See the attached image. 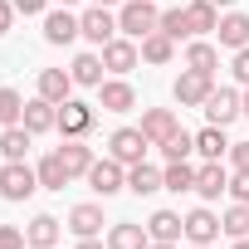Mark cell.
<instances>
[{
  "mask_svg": "<svg viewBox=\"0 0 249 249\" xmlns=\"http://www.w3.org/2000/svg\"><path fill=\"white\" fill-rule=\"evenodd\" d=\"M93 5H107V10H112V5H117V0H93Z\"/></svg>",
  "mask_w": 249,
  "mask_h": 249,
  "instance_id": "cell-46",
  "label": "cell"
},
{
  "mask_svg": "<svg viewBox=\"0 0 249 249\" xmlns=\"http://www.w3.org/2000/svg\"><path fill=\"white\" fill-rule=\"evenodd\" d=\"M127 191H132V196H157V191H161V171L147 166V161L127 166Z\"/></svg>",
  "mask_w": 249,
  "mask_h": 249,
  "instance_id": "cell-29",
  "label": "cell"
},
{
  "mask_svg": "<svg viewBox=\"0 0 249 249\" xmlns=\"http://www.w3.org/2000/svg\"><path fill=\"white\" fill-rule=\"evenodd\" d=\"M98 54H103V69H107V73H117V78H122V73H132V69L142 64V44H137V39H127V35L107 39Z\"/></svg>",
  "mask_w": 249,
  "mask_h": 249,
  "instance_id": "cell-3",
  "label": "cell"
},
{
  "mask_svg": "<svg viewBox=\"0 0 249 249\" xmlns=\"http://www.w3.org/2000/svg\"><path fill=\"white\" fill-rule=\"evenodd\" d=\"M225 234V225H220V215L210 210V205H196L191 215H186V239L191 244H215Z\"/></svg>",
  "mask_w": 249,
  "mask_h": 249,
  "instance_id": "cell-11",
  "label": "cell"
},
{
  "mask_svg": "<svg viewBox=\"0 0 249 249\" xmlns=\"http://www.w3.org/2000/svg\"><path fill=\"white\" fill-rule=\"evenodd\" d=\"M161 35H171V39H191V25H186V5H176V10H161Z\"/></svg>",
  "mask_w": 249,
  "mask_h": 249,
  "instance_id": "cell-35",
  "label": "cell"
},
{
  "mask_svg": "<svg viewBox=\"0 0 249 249\" xmlns=\"http://www.w3.org/2000/svg\"><path fill=\"white\" fill-rule=\"evenodd\" d=\"M210 5H215V10H234V0H210Z\"/></svg>",
  "mask_w": 249,
  "mask_h": 249,
  "instance_id": "cell-43",
  "label": "cell"
},
{
  "mask_svg": "<svg viewBox=\"0 0 249 249\" xmlns=\"http://www.w3.org/2000/svg\"><path fill=\"white\" fill-rule=\"evenodd\" d=\"M161 191H196V166L191 161H166V171H161Z\"/></svg>",
  "mask_w": 249,
  "mask_h": 249,
  "instance_id": "cell-31",
  "label": "cell"
},
{
  "mask_svg": "<svg viewBox=\"0 0 249 249\" xmlns=\"http://www.w3.org/2000/svg\"><path fill=\"white\" fill-rule=\"evenodd\" d=\"M15 0H0V35H10V25H15Z\"/></svg>",
  "mask_w": 249,
  "mask_h": 249,
  "instance_id": "cell-40",
  "label": "cell"
},
{
  "mask_svg": "<svg viewBox=\"0 0 249 249\" xmlns=\"http://www.w3.org/2000/svg\"><path fill=\"white\" fill-rule=\"evenodd\" d=\"M39 191V171L35 166H25V161H5V166H0V196H5V200H30Z\"/></svg>",
  "mask_w": 249,
  "mask_h": 249,
  "instance_id": "cell-2",
  "label": "cell"
},
{
  "mask_svg": "<svg viewBox=\"0 0 249 249\" xmlns=\"http://www.w3.org/2000/svg\"><path fill=\"white\" fill-rule=\"evenodd\" d=\"M147 249H176V244H161V239H152V244H147Z\"/></svg>",
  "mask_w": 249,
  "mask_h": 249,
  "instance_id": "cell-44",
  "label": "cell"
},
{
  "mask_svg": "<svg viewBox=\"0 0 249 249\" xmlns=\"http://www.w3.org/2000/svg\"><path fill=\"white\" fill-rule=\"evenodd\" d=\"M30 239H25V230H15V225H0V249H25Z\"/></svg>",
  "mask_w": 249,
  "mask_h": 249,
  "instance_id": "cell-36",
  "label": "cell"
},
{
  "mask_svg": "<svg viewBox=\"0 0 249 249\" xmlns=\"http://www.w3.org/2000/svg\"><path fill=\"white\" fill-rule=\"evenodd\" d=\"M230 166L234 171H249V142H230Z\"/></svg>",
  "mask_w": 249,
  "mask_h": 249,
  "instance_id": "cell-38",
  "label": "cell"
},
{
  "mask_svg": "<svg viewBox=\"0 0 249 249\" xmlns=\"http://www.w3.org/2000/svg\"><path fill=\"white\" fill-rule=\"evenodd\" d=\"M73 73L69 69H39V98H49V103H69L73 98Z\"/></svg>",
  "mask_w": 249,
  "mask_h": 249,
  "instance_id": "cell-16",
  "label": "cell"
},
{
  "mask_svg": "<svg viewBox=\"0 0 249 249\" xmlns=\"http://www.w3.org/2000/svg\"><path fill=\"white\" fill-rule=\"evenodd\" d=\"M205 117L215 122V127H230L234 117H244V93L239 88H215L205 98Z\"/></svg>",
  "mask_w": 249,
  "mask_h": 249,
  "instance_id": "cell-7",
  "label": "cell"
},
{
  "mask_svg": "<svg viewBox=\"0 0 249 249\" xmlns=\"http://www.w3.org/2000/svg\"><path fill=\"white\" fill-rule=\"evenodd\" d=\"M244 117H249V88H244Z\"/></svg>",
  "mask_w": 249,
  "mask_h": 249,
  "instance_id": "cell-47",
  "label": "cell"
},
{
  "mask_svg": "<svg viewBox=\"0 0 249 249\" xmlns=\"http://www.w3.org/2000/svg\"><path fill=\"white\" fill-rule=\"evenodd\" d=\"M191 249H215V244H191Z\"/></svg>",
  "mask_w": 249,
  "mask_h": 249,
  "instance_id": "cell-49",
  "label": "cell"
},
{
  "mask_svg": "<svg viewBox=\"0 0 249 249\" xmlns=\"http://www.w3.org/2000/svg\"><path fill=\"white\" fill-rule=\"evenodd\" d=\"M220 225H225L230 239H244V234H249V200H234V205L220 215Z\"/></svg>",
  "mask_w": 249,
  "mask_h": 249,
  "instance_id": "cell-32",
  "label": "cell"
},
{
  "mask_svg": "<svg viewBox=\"0 0 249 249\" xmlns=\"http://www.w3.org/2000/svg\"><path fill=\"white\" fill-rule=\"evenodd\" d=\"M147 234L161 239V244H176V239L186 234V215H176V210H157V215L147 220Z\"/></svg>",
  "mask_w": 249,
  "mask_h": 249,
  "instance_id": "cell-21",
  "label": "cell"
},
{
  "mask_svg": "<svg viewBox=\"0 0 249 249\" xmlns=\"http://www.w3.org/2000/svg\"><path fill=\"white\" fill-rule=\"evenodd\" d=\"M215 39H220L225 49H244V44H249V15H244V10H225L220 25H215Z\"/></svg>",
  "mask_w": 249,
  "mask_h": 249,
  "instance_id": "cell-15",
  "label": "cell"
},
{
  "mask_svg": "<svg viewBox=\"0 0 249 249\" xmlns=\"http://www.w3.org/2000/svg\"><path fill=\"white\" fill-rule=\"evenodd\" d=\"M176 127H181V122H176V112H171V107H147V112H142V132H147V142H152V147H161Z\"/></svg>",
  "mask_w": 249,
  "mask_h": 249,
  "instance_id": "cell-17",
  "label": "cell"
},
{
  "mask_svg": "<svg viewBox=\"0 0 249 249\" xmlns=\"http://www.w3.org/2000/svg\"><path fill=\"white\" fill-rule=\"evenodd\" d=\"M20 117H25V98L15 88H0V127H15Z\"/></svg>",
  "mask_w": 249,
  "mask_h": 249,
  "instance_id": "cell-34",
  "label": "cell"
},
{
  "mask_svg": "<svg viewBox=\"0 0 249 249\" xmlns=\"http://www.w3.org/2000/svg\"><path fill=\"white\" fill-rule=\"evenodd\" d=\"M210 93H215V73H196V69H186V73L171 83V98H176L181 107H205Z\"/></svg>",
  "mask_w": 249,
  "mask_h": 249,
  "instance_id": "cell-6",
  "label": "cell"
},
{
  "mask_svg": "<svg viewBox=\"0 0 249 249\" xmlns=\"http://www.w3.org/2000/svg\"><path fill=\"white\" fill-rule=\"evenodd\" d=\"M117 30L127 35V39H147V35H157L161 30V10H157V0H127V5L117 10Z\"/></svg>",
  "mask_w": 249,
  "mask_h": 249,
  "instance_id": "cell-1",
  "label": "cell"
},
{
  "mask_svg": "<svg viewBox=\"0 0 249 249\" xmlns=\"http://www.w3.org/2000/svg\"><path fill=\"white\" fill-rule=\"evenodd\" d=\"M230 196L234 200H249V171H234L230 176Z\"/></svg>",
  "mask_w": 249,
  "mask_h": 249,
  "instance_id": "cell-39",
  "label": "cell"
},
{
  "mask_svg": "<svg viewBox=\"0 0 249 249\" xmlns=\"http://www.w3.org/2000/svg\"><path fill=\"white\" fill-rule=\"evenodd\" d=\"M142 59H147V64H157V69H161V64H171V59H176V39H171V35H161V30H157V35H147V39H142Z\"/></svg>",
  "mask_w": 249,
  "mask_h": 249,
  "instance_id": "cell-30",
  "label": "cell"
},
{
  "mask_svg": "<svg viewBox=\"0 0 249 249\" xmlns=\"http://www.w3.org/2000/svg\"><path fill=\"white\" fill-rule=\"evenodd\" d=\"M78 25H83V39H93L98 49L107 44V39H117L122 30H117V15L107 10V5H93V10H83L78 15Z\"/></svg>",
  "mask_w": 249,
  "mask_h": 249,
  "instance_id": "cell-8",
  "label": "cell"
},
{
  "mask_svg": "<svg viewBox=\"0 0 249 249\" xmlns=\"http://www.w3.org/2000/svg\"><path fill=\"white\" fill-rule=\"evenodd\" d=\"M234 249H249V234H244V239H234Z\"/></svg>",
  "mask_w": 249,
  "mask_h": 249,
  "instance_id": "cell-45",
  "label": "cell"
},
{
  "mask_svg": "<svg viewBox=\"0 0 249 249\" xmlns=\"http://www.w3.org/2000/svg\"><path fill=\"white\" fill-rule=\"evenodd\" d=\"M83 181L107 200V196H117V191H127V166H122L117 157H103V161H93V166H88V176H83Z\"/></svg>",
  "mask_w": 249,
  "mask_h": 249,
  "instance_id": "cell-5",
  "label": "cell"
},
{
  "mask_svg": "<svg viewBox=\"0 0 249 249\" xmlns=\"http://www.w3.org/2000/svg\"><path fill=\"white\" fill-rule=\"evenodd\" d=\"M98 107L103 112H132L137 107V88L127 78H103L98 83Z\"/></svg>",
  "mask_w": 249,
  "mask_h": 249,
  "instance_id": "cell-10",
  "label": "cell"
},
{
  "mask_svg": "<svg viewBox=\"0 0 249 249\" xmlns=\"http://www.w3.org/2000/svg\"><path fill=\"white\" fill-rule=\"evenodd\" d=\"M186 69H196V73H215V69H220V49H215L210 39H191V44H186Z\"/></svg>",
  "mask_w": 249,
  "mask_h": 249,
  "instance_id": "cell-26",
  "label": "cell"
},
{
  "mask_svg": "<svg viewBox=\"0 0 249 249\" xmlns=\"http://www.w3.org/2000/svg\"><path fill=\"white\" fill-rule=\"evenodd\" d=\"M191 152H196V137H191L186 127H176V132L161 142V157H166V161H186Z\"/></svg>",
  "mask_w": 249,
  "mask_h": 249,
  "instance_id": "cell-33",
  "label": "cell"
},
{
  "mask_svg": "<svg viewBox=\"0 0 249 249\" xmlns=\"http://www.w3.org/2000/svg\"><path fill=\"white\" fill-rule=\"evenodd\" d=\"M30 142H35V132L30 127H0V157L5 161H25V152H30Z\"/></svg>",
  "mask_w": 249,
  "mask_h": 249,
  "instance_id": "cell-25",
  "label": "cell"
},
{
  "mask_svg": "<svg viewBox=\"0 0 249 249\" xmlns=\"http://www.w3.org/2000/svg\"><path fill=\"white\" fill-rule=\"evenodd\" d=\"M20 127H30L35 137H39V132H59V103H49V98H30V103H25V117H20Z\"/></svg>",
  "mask_w": 249,
  "mask_h": 249,
  "instance_id": "cell-13",
  "label": "cell"
},
{
  "mask_svg": "<svg viewBox=\"0 0 249 249\" xmlns=\"http://www.w3.org/2000/svg\"><path fill=\"white\" fill-rule=\"evenodd\" d=\"M220 191H230V171L220 161H200L196 166V196L200 200H220Z\"/></svg>",
  "mask_w": 249,
  "mask_h": 249,
  "instance_id": "cell-14",
  "label": "cell"
},
{
  "mask_svg": "<svg viewBox=\"0 0 249 249\" xmlns=\"http://www.w3.org/2000/svg\"><path fill=\"white\" fill-rule=\"evenodd\" d=\"M59 157H64V166H69V176H73V181H78V176H88V166L98 161V157H93V147H88L83 137H64Z\"/></svg>",
  "mask_w": 249,
  "mask_h": 249,
  "instance_id": "cell-18",
  "label": "cell"
},
{
  "mask_svg": "<svg viewBox=\"0 0 249 249\" xmlns=\"http://www.w3.org/2000/svg\"><path fill=\"white\" fill-rule=\"evenodd\" d=\"M78 35H83V25H78V15H73L69 5H59V10H49V15H44V44H54V49H59V44H73Z\"/></svg>",
  "mask_w": 249,
  "mask_h": 249,
  "instance_id": "cell-9",
  "label": "cell"
},
{
  "mask_svg": "<svg viewBox=\"0 0 249 249\" xmlns=\"http://www.w3.org/2000/svg\"><path fill=\"white\" fill-rule=\"evenodd\" d=\"M78 249H107L103 239H78Z\"/></svg>",
  "mask_w": 249,
  "mask_h": 249,
  "instance_id": "cell-42",
  "label": "cell"
},
{
  "mask_svg": "<svg viewBox=\"0 0 249 249\" xmlns=\"http://www.w3.org/2000/svg\"><path fill=\"white\" fill-rule=\"evenodd\" d=\"M69 230H73L78 239H98V230H103V205H93V200L73 205V210H69Z\"/></svg>",
  "mask_w": 249,
  "mask_h": 249,
  "instance_id": "cell-19",
  "label": "cell"
},
{
  "mask_svg": "<svg viewBox=\"0 0 249 249\" xmlns=\"http://www.w3.org/2000/svg\"><path fill=\"white\" fill-rule=\"evenodd\" d=\"M147 244H152L147 225H132V220H117V225L107 230V249H147Z\"/></svg>",
  "mask_w": 249,
  "mask_h": 249,
  "instance_id": "cell-20",
  "label": "cell"
},
{
  "mask_svg": "<svg viewBox=\"0 0 249 249\" xmlns=\"http://www.w3.org/2000/svg\"><path fill=\"white\" fill-rule=\"evenodd\" d=\"M230 69H234V83H244V88H249V44H244V49H234V64H230Z\"/></svg>",
  "mask_w": 249,
  "mask_h": 249,
  "instance_id": "cell-37",
  "label": "cell"
},
{
  "mask_svg": "<svg viewBox=\"0 0 249 249\" xmlns=\"http://www.w3.org/2000/svg\"><path fill=\"white\" fill-rule=\"evenodd\" d=\"M186 25H191V39H200V35H215V25H220V10L210 5V0H191V5H186Z\"/></svg>",
  "mask_w": 249,
  "mask_h": 249,
  "instance_id": "cell-22",
  "label": "cell"
},
{
  "mask_svg": "<svg viewBox=\"0 0 249 249\" xmlns=\"http://www.w3.org/2000/svg\"><path fill=\"white\" fill-rule=\"evenodd\" d=\"M54 5H78V0H54Z\"/></svg>",
  "mask_w": 249,
  "mask_h": 249,
  "instance_id": "cell-48",
  "label": "cell"
},
{
  "mask_svg": "<svg viewBox=\"0 0 249 249\" xmlns=\"http://www.w3.org/2000/svg\"><path fill=\"white\" fill-rule=\"evenodd\" d=\"M35 171H39V191H64V186L73 181L59 152H49V157H39V166H35Z\"/></svg>",
  "mask_w": 249,
  "mask_h": 249,
  "instance_id": "cell-24",
  "label": "cell"
},
{
  "mask_svg": "<svg viewBox=\"0 0 249 249\" xmlns=\"http://www.w3.org/2000/svg\"><path fill=\"white\" fill-rule=\"evenodd\" d=\"M69 73H73V83H78V88H98L107 69H103V54H78Z\"/></svg>",
  "mask_w": 249,
  "mask_h": 249,
  "instance_id": "cell-28",
  "label": "cell"
},
{
  "mask_svg": "<svg viewBox=\"0 0 249 249\" xmlns=\"http://www.w3.org/2000/svg\"><path fill=\"white\" fill-rule=\"evenodd\" d=\"M196 152H200V161H220V157L230 152V137H225V127L205 122V127L196 132Z\"/></svg>",
  "mask_w": 249,
  "mask_h": 249,
  "instance_id": "cell-23",
  "label": "cell"
},
{
  "mask_svg": "<svg viewBox=\"0 0 249 249\" xmlns=\"http://www.w3.org/2000/svg\"><path fill=\"white\" fill-rule=\"evenodd\" d=\"M20 15H49V0H15Z\"/></svg>",
  "mask_w": 249,
  "mask_h": 249,
  "instance_id": "cell-41",
  "label": "cell"
},
{
  "mask_svg": "<svg viewBox=\"0 0 249 249\" xmlns=\"http://www.w3.org/2000/svg\"><path fill=\"white\" fill-rule=\"evenodd\" d=\"M59 230H64V225H59L54 215H35L30 230H25V239H30V249H54V244H59Z\"/></svg>",
  "mask_w": 249,
  "mask_h": 249,
  "instance_id": "cell-27",
  "label": "cell"
},
{
  "mask_svg": "<svg viewBox=\"0 0 249 249\" xmlns=\"http://www.w3.org/2000/svg\"><path fill=\"white\" fill-rule=\"evenodd\" d=\"M147 132L142 127H117L112 137H107V157H117L122 166H137V161H147Z\"/></svg>",
  "mask_w": 249,
  "mask_h": 249,
  "instance_id": "cell-4",
  "label": "cell"
},
{
  "mask_svg": "<svg viewBox=\"0 0 249 249\" xmlns=\"http://www.w3.org/2000/svg\"><path fill=\"white\" fill-rule=\"evenodd\" d=\"M93 107L88 103H78V98H69V103H59V132L64 137H88L93 132Z\"/></svg>",
  "mask_w": 249,
  "mask_h": 249,
  "instance_id": "cell-12",
  "label": "cell"
}]
</instances>
